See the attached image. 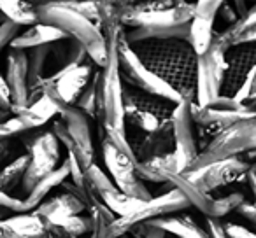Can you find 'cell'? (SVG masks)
Instances as JSON below:
<instances>
[{"mask_svg":"<svg viewBox=\"0 0 256 238\" xmlns=\"http://www.w3.org/2000/svg\"><path fill=\"white\" fill-rule=\"evenodd\" d=\"M140 63L158 79L170 86L181 100L195 102L196 58L188 40L150 39L128 44Z\"/></svg>","mask_w":256,"mask_h":238,"instance_id":"6da1fadb","label":"cell"},{"mask_svg":"<svg viewBox=\"0 0 256 238\" xmlns=\"http://www.w3.org/2000/svg\"><path fill=\"white\" fill-rule=\"evenodd\" d=\"M37 21L51 25L65 33V37L74 39L82 46L88 58L95 67H104L107 61V42L100 28L88 18L78 12L68 4L46 2L36 5Z\"/></svg>","mask_w":256,"mask_h":238,"instance_id":"7a4b0ae2","label":"cell"},{"mask_svg":"<svg viewBox=\"0 0 256 238\" xmlns=\"http://www.w3.org/2000/svg\"><path fill=\"white\" fill-rule=\"evenodd\" d=\"M100 133V151L106 174L112 184L124 195L137 200H150V189L137 177V160L132 153L124 132L112 128H98Z\"/></svg>","mask_w":256,"mask_h":238,"instance_id":"3957f363","label":"cell"},{"mask_svg":"<svg viewBox=\"0 0 256 238\" xmlns=\"http://www.w3.org/2000/svg\"><path fill=\"white\" fill-rule=\"evenodd\" d=\"M51 133L56 137L67 154H70L82 170L95 163V146L92 135V119L74 105H62L58 116L51 119Z\"/></svg>","mask_w":256,"mask_h":238,"instance_id":"277c9868","label":"cell"},{"mask_svg":"<svg viewBox=\"0 0 256 238\" xmlns=\"http://www.w3.org/2000/svg\"><path fill=\"white\" fill-rule=\"evenodd\" d=\"M190 114H192L193 125H195L196 133V142H198V151L212 139L214 135L221 132V130L228 128L230 125L242 119H249V117H256V112L252 107L242 105V103L235 102L232 96L220 95L209 102L207 105H196V103H190Z\"/></svg>","mask_w":256,"mask_h":238,"instance_id":"5b68a950","label":"cell"},{"mask_svg":"<svg viewBox=\"0 0 256 238\" xmlns=\"http://www.w3.org/2000/svg\"><path fill=\"white\" fill-rule=\"evenodd\" d=\"M256 147V117L242 119L228 128L221 130L218 135H214L195 156L186 170L198 168L204 165L214 163V161L237 158L240 154L252 153ZM184 170V172H186ZM182 174V172H181Z\"/></svg>","mask_w":256,"mask_h":238,"instance_id":"8992f818","label":"cell"},{"mask_svg":"<svg viewBox=\"0 0 256 238\" xmlns=\"http://www.w3.org/2000/svg\"><path fill=\"white\" fill-rule=\"evenodd\" d=\"M118 70H120V77L123 84L132 86V88L140 89L144 93L167 98L174 103L181 102V96L170 86H167L162 79H158L153 72H150L140 63V60L136 56L132 47L128 46V42L123 37L118 44Z\"/></svg>","mask_w":256,"mask_h":238,"instance_id":"52a82bcc","label":"cell"},{"mask_svg":"<svg viewBox=\"0 0 256 238\" xmlns=\"http://www.w3.org/2000/svg\"><path fill=\"white\" fill-rule=\"evenodd\" d=\"M190 203L178 189L170 188L160 196H151L150 200L140 203L137 210L132 214H128L124 217H116L109 226V238H118L123 233H126L128 228H132L134 224L140 223H150V221L160 219V217L170 216V214L182 212L188 209Z\"/></svg>","mask_w":256,"mask_h":238,"instance_id":"ba28073f","label":"cell"},{"mask_svg":"<svg viewBox=\"0 0 256 238\" xmlns=\"http://www.w3.org/2000/svg\"><path fill=\"white\" fill-rule=\"evenodd\" d=\"M252 167V161H246L244 158H228V160L214 161V163L204 165L198 168L182 172L186 179L200 191L210 195L212 191H218L226 186L246 182L249 168Z\"/></svg>","mask_w":256,"mask_h":238,"instance_id":"9c48e42d","label":"cell"},{"mask_svg":"<svg viewBox=\"0 0 256 238\" xmlns=\"http://www.w3.org/2000/svg\"><path fill=\"white\" fill-rule=\"evenodd\" d=\"M60 149H62L60 142L51 133V130L50 132L37 133L30 142H26L28 165H26L25 175L22 179L23 191L28 193L37 181H40L44 175L51 174L62 163Z\"/></svg>","mask_w":256,"mask_h":238,"instance_id":"30bf717a","label":"cell"},{"mask_svg":"<svg viewBox=\"0 0 256 238\" xmlns=\"http://www.w3.org/2000/svg\"><path fill=\"white\" fill-rule=\"evenodd\" d=\"M224 72V49L210 40L206 53L196 58V81H195V102L196 105H207L221 93Z\"/></svg>","mask_w":256,"mask_h":238,"instance_id":"8fae6325","label":"cell"},{"mask_svg":"<svg viewBox=\"0 0 256 238\" xmlns=\"http://www.w3.org/2000/svg\"><path fill=\"white\" fill-rule=\"evenodd\" d=\"M190 103L192 102H186V100L178 102L170 116L172 137H174L172 154L178 163L179 174L184 172L198 154V142H196L195 125H193L192 114H190Z\"/></svg>","mask_w":256,"mask_h":238,"instance_id":"7c38bea8","label":"cell"},{"mask_svg":"<svg viewBox=\"0 0 256 238\" xmlns=\"http://www.w3.org/2000/svg\"><path fill=\"white\" fill-rule=\"evenodd\" d=\"M193 18V4L182 2L160 11H124V2L120 11V23L123 28H164L190 23Z\"/></svg>","mask_w":256,"mask_h":238,"instance_id":"4fadbf2b","label":"cell"},{"mask_svg":"<svg viewBox=\"0 0 256 238\" xmlns=\"http://www.w3.org/2000/svg\"><path fill=\"white\" fill-rule=\"evenodd\" d=\"M256 68V46L254 42L242 44L224 51V72L221 93L224 96H234L240 88L248 74Z\"/></svg>","mask_w":256,"mask_h":238,"instance_id":"5bb4252c","label":"cell"},{"mask_svg":"<svg viewBox=\"0 0 256 238\" xmlns=\"http://www.w3.org/2000/svg\"><path fill=\"white\" fill-rule=\"evenodd\" d=\"M226 0H196L193 4V18L190 21L188 42L196 54L209 49L214 33V21L218 18L220 7Z\"/></svg>","mask_w":256,"mask_h":238,"instance_id":"9a60e30c","label":"cell"},{"mask_svg":"<svg viewBox=\"0 0 256 238\" xmlns=\"http://www.w3.org/2000/svg\"><path fill=\"white\" fill-rule=\"evenodd\" d=\"M4 60V79L8 84L11 114H16L26 105L28 86H26V51L8 47Z\"/></svg>","mask_w":256,"mask_h":238,"instance_id":"2e32d148","label":"cell"},{"mask_svg":"<svg viewBox=\"0 0 256 238\" xmlns=\"http://www.w3.org/2000/svg\"><path fill=\"white\" fill-rule=\"evenodd\" d=\"M126 140L130 144V147H132V153L136 156L137 163L151 160L154 156L172 153V149H174V137H172L170 119L162 123L154 132L144 133L136 130V135H126Z\"/></svg>","mask_w":256,"mask_h":238,"instance_id":"e0dca14e","label":"cell"},{"mask_svg":"<svg viewBox=\"0 0 256 238\" xmlns=\"http://www.w3.org/2000/svg\"><path fill=\"white\" fill-rule=\"evenodd\" d=\"M86 61H92L82 49L79 42L74 39H60L56 42L48 46V56H46V67H44V79L54 77L62 72L68 70L72 67H78Z\"/></svg>","mask_w":256,"mask_h":238,"instance_id":"ac0fdd59","label":"cell"},{"mask_svg":"<svg viewBox=\"0 0 256 238\" xmlns=\"http://www.w3.org/2000/svg\"><path fill=\"white\" fill-rule=\"evenodd\" d=\"M93 67L95 65L92 61H86L82 65H78V67H72L68 70L62 72V74L54 75V77H48L46 81L51 84L54 95L58 96L62 103H67V105H72L76 102V98L79 96V93L82 91L88 81L93 75Z\"/></svg>","mask_w":256,"mask_h":238,"instance_id":"d6986e66","label":"cell"},{"mask_svg":"<svg viewBox=\"0 0 256 238\" xmlns=\"http://www.w3.org/2000/svg\"><path fill=\"white\" fill-rule=\"evenodd\" d=\"M86 210V205L78 195L70 191H64L60 195L53 196V198H46L42 203L32 210L39 217H42L44 223L51 224V226H58L65 219L72 216H78Z\"/></svg>","mask_w":256,"mask_h":238,"instance_id":"ffe728a7","label":"cell"},{"mask_svg":"<svg viewBox=\"0 0 256 238\" xmlns=\"http://www.w3.org/2000/svg\"><path fill=\"white\" fill-rule=\"evenodd\" d=\"M256 40V7H251L237 18L234 23L223 28L221 32L214 30L212 33V42H216L221 49H230L235 46H242V44H251Z\"/></svg>","mask_w":256,"mask_h":238,"instance_id":"44dd1931","label":"cell"},{"mask_svg":"<svg viewBox=\"0 0 256 238\" xmlns=\"http://www.w3.org/2000/svg\"><path fill=\"white\" fill-rule=\"evenodd\" d=\"M60 39H65V33L60 32L58 28L46 23L36 21L32 25H26L22 28V32L11 40L9 47L11 49H22L28 51L37 46H46V44H53Z\"/></svg>","mask_w":256,"mask_h":238,"instance_id":"7402d4cb","label":"cell"},{"mask_svg":"<svg viewBox=\"0 0 256 238\" xmlns=\"http://www.w3.org/2000/svg\"><path fill=\"white\" fill-rule=\"evenodd\" d=\"M67 179H68V165H67V160H64L51 174L44 175V177L40 179V181H37L36 184H34V188L26 193V198H23L26 212H32L39 203H42L44 200L50 196V193L53 191L54 188L62 186V182L67 181Z\"/></svg>","mask_w":256,"mask_h":238,"instance_id":"603a6c76","label":"cell"},{"mask_svg":"<svg viewBox=\"0 0 256 238\" xmlns=\"http://www.w3.org/2000/svg\"><path fill=\"white\" fill-rule=\"evenodd\" d=\"M137 177L146 184V182H154V184H165L167 177L170 174H179L178 163L172 153L154 156L151 160L139 161L136 167Z\"/></svg>","mask_w":256,"mask_h":238,"instance_id":"cb8c5ba5","label":"cell"},{"mask_svg":"<svg viewBox=\"0 0 256 238\" xmlns=\"http://www.w3.org/2000/svg\"><path fill=\"white\" fill-rule=\"evenodd\" d=\"M151 224L164 230L167 235H174L176 238H210L207 228H202L195 223L190 216H170L160 217V219L150 221Z\"/></svg>","mask_w":256,"mask_h":238,"instance_id":"d4e9b609","label":"cell"},{"mask_svg":"<svg viewBox=\"0 0 256 238\" xmlns=\"http://www.w3.org/2000/svg\"><path fill=\"white\" fill-rule=\"evenodd\" d=\"M170 188L178 189L186 200H188L190 205L196 207L200 212L204 214L206 217L210 216V209H212V196L207 195V193L200 191L196 186H193L188 179L184 177L182 174H170L167 177V182Z\"/></svg>","mask_w":256,"mask_h":238,"instance_id":"484cf974","label":"cell"},{"mask_svg":"<svg viewBox=\"0 0 256 238\" xmlns=\"http://www.w3.org/2000/svg\"><path fill=\"white\" fill-rule=\"evenodd\" d=\"M0 12L22 26L37 21L36 5L32 4V0H0Z\"/></svg>","mask_w":256,"mask_h":238,"instance_id":"4316f807","label":"cell"},{"mask_svg":"<svg viewBox=\"0 0 256 238\" xmlns=\"http://www.w3.org/2000/svg\"><path fill=\"white\" fill-rule=\"evenodd\" d=\"M26 165H28V154H22L0 168V193H12V189L22 184Z\"/></svg>","mask_w":256,"mask_h":238,"instance_id":"83f0119b","label":"cell"},{"mask_svg":"<svg viewBox=\"0 0 256 238\" xmlns=\"http://www.w3.org/2000/svg\"><path fill=\"white\" fill-rule=\"evenodd\" d=\"M74 107H78L82 114L95 121L96 116V70L93 72L92 79L88 81V84L82 88V91L79 93V96L76 98V102L72 103Z\"/></svg>","mask_w":256,"mask_h":238,"instance_id":"f1b7e54d","label":"cell"},{"mask_svg":"<svg viewBox=\"0 0 256 238\" xmlns=\"http://www.w3.org/2000/svg\"><path fill=\"white\" fill-rule=\"evenodd\" d=\"M246 200L240 191H234L221 198H212V209H210V219H223L230 212H235L238 205Z\"/></svg>","mask_w":256,"mask_h":238,"instance_id":"f546056e","label":"cell"},{"mask_svg":"<svg viewBox=\"0 0 256 238\" xmlns=\"http://www.w3.org/2000/svg\"><path fill=\"white\" fill-rule=\"evenodd\" d=\"M235 102L242 103L254 109V98H256V68L248 74V77L244 79V82L240 84V88L235 91V95L232 96Z\"/></svg>","mask_w":256,"mask_h":238,"instance_id":"4dcf8cb0","label":"cell"},{"mask_svg":"<svg viewBox=\"0 0 256 238\" xmlns=\"http://www.w3.org/2000/svg\"><path fill=\"white\" fill-rule=\"evenodd\" d=\"M126 233H130L132 238H167V233L164 230H160L151 223L134 224L132 228H128Z\"/></svg>","mask_w":256,"mask_h":238,"instance_id":"1f68e13d","label":"cell"},{"mask_svg":"<svg viewBox=\"0 0 256 238\" xmlns=\"http://www.w3.org/2000/svg\"><path fill=\"white\" fill-rule=\"evenodd\" d=\"M22 28H23L22 25H18L16 21L8 19V18L0 23V54L8 49L9 44H11V40L14 39L20 32H22Z\"/></svg>","mask_w":256,"mask_h":238,"instance_id":"d6a6232c","label":"cell"},{"mask_svg":"<svg viewBox=\"0 0 256 238\" xmlns=\"http://www.w3.org/2000/svg\"><path fill=\"white\" fill-rule=\"evenodd\" d=\"M0 209H4L8 214H23L26 212L23 198H18L12 193H0Z\"/></svg>","mask_w":256,"mask_h":238,"instance_id":"836d02e7","label":"cell"},{"mask_svg":"<svg viewBox=\"0 0 256 238\" xmlns=\"http://www.w3.org/2000/svg\"><path fill=\"white\" fill-rule=\"evenodd\" d=\"M221 228H223L226 238H254V233L251 230H248L242 224L232 223V221H228V223L221 221Z\"/></svg>","mask_w":256,"mask_h":238,"instance_id":"e575fe53","label":"cell"},{"mask_svg":"<svg viewBox=\"0 0 256 238\" xmlns=\"http://www.w3.org/2000/svg\"><path fill=\"white\" fill-rule=\"evenodd\" d=\"M235 212L240 214L242 217H246L249 223H254V221H256V207L252 205L251 202H246V200H244V202H242L240 205L235 209Z\"/></svg>","mask_w":256,"mask_h":238,"instance_id":"d590c367","label":"cell"},{"mask_svg":"<svg viewBox=\"0 0 256 238\" xmlns=\"http://www.w3.org/2000/svg\"><path fill=\"white\" fill-rule=\"evenodd\" d=\"M206 228L209 231L210 238H226L223 228H221V219H210V217H207Z\"/></svg>","mask_w":256,"mask_h":238,"instance_id":"8d00e7d4","label":"cell"},{"mask_svg":"<svg viewBox=\"0 0 256 238\" xmlns=\"http://www.w3.org/2000/svg\"><path fill=\"white\" fill-rule=\"evenodd\" d=\"M11 107L9 102V91H8V84H6L4 74H2V68H0V109H8Z\"/></svg>","mask_w":256,"mask_h":238,"instance_id":"74e56055","label":"cell"},{"mask_svg":"<svg viewBox=\"0 0 256 238\" xmlns=\"http://www.w3.org/2000/svg\"><path fill=\"white\" fill-rule=\"evenodd\" d=\"M12 114H11V110H8V109H0V123H4L8 117H11Z\"/></svg>","mask_w":256,"mask_h":238,"instance_id":"f35d334b","label":"cell"},{"mask_svg":"<svg viewBox=\"0 0 256 238\" xmlns=\"http://www.w3.org/2000/svg\"><path fill=\"white\" fill-rule=\"evenodd\" d=\"M6 142H8V140H2V142H0V161H2V158H4V151H6Z\"/></svg>","mask_w":256,"mask_h":238,"instance_id":"ab89813d","label":"cell"},{"mask_svg":"<svg viewBox=\"0 0 256 238\" xmlns=\"http://www.w3.org/2000/svg\"><path fill=\"white\" fill-rule=\"evenodd\" d=\"M6 216H8V212H6L4 209H0V221H2V219H6Z\"/></svg>","mask_w":256,"mask_h":238,"instance_id":"60d3db41","label":"cell"},{"mask_svg":"<svg viewBox=\"0 0 256 238\" xmlns=\"http://www.w3.org/2000/svg\"><path fill=\"white\" fill-rule=\"evenodd\" d=\"M176 4H182V2H186V0H174Z\"/></svg>","mask_w":256,"mask_h":238,"instance_id":"b9f144b4","label":"cell"},{"mask_svg":"<svg viewBox=\"0 0 256 238\" xmlns=\"http://www.w3.org/2000/svg\"><path fill=\"white\" fill-rule=\"evenodd\" d=\"M124 2H136V0H124Z\"/></svg>","mask_w":256,"mask_h":238,"instance_id":"7bdbcfd3","label":"cell"}]
</instances>
